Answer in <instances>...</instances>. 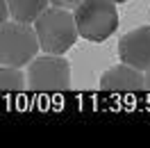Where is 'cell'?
<instances>
[{"mask_svg": "<svg viewBox=\"0 0 150 148\" xmlns=\"http://www.w3.org/2000/svg\"><path fill=\"white\" fill-rule=\"evenodd\" d=\"M118 57L121 62L134 66L139 71L150 68V28H134L118 39Z\"/></svg>", "mask_w": 150, "mask_h": 148, "instance_id": "cell-5", "label": "cell"}, {"mask_svg": "<svg viewBox=\"0 0 150 148\" xmlns=\"http://www.w3.org/2000/svg\"><path fill=\"white\" fill-rule=\"evenodd\" d=\"M39 50L41 46L32 23L9 18L0 25V64L23 68L39 55Z\"/></svg>", "mask_w": 150, "mask_h": 148, "instance_id": "cell-3", "label": "cell"}, {"mask_svg": "<svg viewBox=\"0 0 150 148\" xmlns=\"http://www.w3.org/2000/svg\"><path fill=\"white\" fill-rule=\"evenodd\" d=\"M143 78H146V89L150 91V68H148V71H143Z\"/></svg>", "mask_w": 150, "mask_h": 148, "instance_id": "cell-11", "label": "cell"}, {"mask_svg": "<svg viewBox=\"0 0 150 148\" xmlns=\"http://www.w3.org/2000/svg\"><path fill=\"white\" fill-rule=\"evenodd\" d=\"M100 89L109 93H134V91H143L146 89V78L143 71L134 68V66L121 62L118 66L107 68L100 75Z\"/></svg>", "mask_w": 150, "mask_h": 148, "instance_id": "cell-6", "label": "cell"}, {"mask_svg": "<svg viewBox=\"0 0 150 148\" xmlns=\"http://www.w3.org/2000/svg\"><path fill=\"white\" fill-rule=\"evenodd\" d=\"M114 2H116V5H121V2H127V0H114Z\"/></svg>", "mask_w": 150, "mask_h": 148, "instance_id": "cell-12", "label": "cell"}, {"mask_svg": "<svg viewBox=\"0 0 150 148\" xmlns=\"http://www.w3.org/2000/svg\"><path fill=\"white\" fill-rule=\"evenodd\" d=\"M11 16H9V5H7V0H0V25L2 23H7Z\"/></svg>", "mask_w": 150, "mask_h": 148, "instance_id": "cell-10", "label": "cell"}, {"mask_svg": "<svg viewBox=\"0 0 150 148\" xmlns=\"http://www.w3.org/2000/svg\"><path fill=\"white\" fill-rule=\"evenodd\" d=\"M34 32L39 37V46L43 53L50 55H64L75 46L80 37L75 25V14L64 7H48L34 23Z\"/></svg>", "mask_w": 150, "mask_h": 148, "instance_id": "cell-1", "label": "cell"}, {"mask_svg": "<svg viewBox=\"0 0 150 148\" xmlns=\"http://www.w3.org/2000/svg\"><path fill=\"white\" fill-rule=\"evenodd\" d=\"M9 16L21 23H34L48 9L50 0H7Z\"/></svg>", "mask_w": 150, "mask_h": 148, "instance_id": "cell-7", "label": "cell"}, {"mask_svg": "<svg viewBox=\"0 0 150 148\" xmlns=\"http://www.w3.org/2000/svg\"><path fill=\"white\" fill-rule=\"evenodd\" d=\"M28 89L37 93H57L71 89V64L64 55H37L25 71Z\"/></svg>", "mask_w": 150, "mask_h": 148, "instance_id": "cell-4", "label": "cell"}, {"mask_svg": "<svg viewBox=\"0 0 150 148\" xmlns=\"http://www.w3.org/2000/svg\"><path fill=\"white\" fill-rule=\"evenodd\" d=\"M80 2H82V0H50V5H55V7H64V9H75Z\"/></svg>", "mask_w": 150, "mask_h": 148, "instance_id": "cell-9", "label": "cell"}, {"mask_svg": "<svg viewBox=\"0 0 150 148\" xmlns=\"http://www.w3.org/2000/svg\"><path fill=\"white\" fill-rule=\"evenodd\" d=\"M73 14L80 37L91 43H103L118 30V11L114 0H82Z\"/></svg>", "mask_w": 150, "mask_h": 148, "instance_id": "cell-2", "label": "cell"}, {"mask_svg": "<svg viewBox=\"0 0 150 148\" xmlns=\"http://www.w3.org/2000/svg\"><path fill=\"white\" fill-rule=\"evenodd\" d=\"M28 89V78L18 66L0 64V93H16Z\"/></svg>", "mask_w": 150, "mask_h": 148, "instance_id": "cell-8", "label": "cell"}]
</instances>
